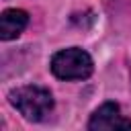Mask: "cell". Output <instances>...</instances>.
<instances>
[{"mask_svg":"<svg viewBox=\"0 0 131 131\" xmlns=\"http://www.w3.org/2000/svg\"><path fill=\"white\" fill-rule=\"evenodd\" d=\"M92 57L80 47H68L51 57V72L59 80H84L92 74Z\"/></svg>","mask_w":131,"mask_h":131,"instance_id":"cell-2","label":"cell"},{"mask_svg":"<svg viewBox=\"0 0 131 131\" xmlns=\"http://www.w3.org/2000/svg\"><path fill=\"white\" fill-rule=\"evenodd\" d=\"M10 104L27 119V121H43L53 108V96L47 88L41 86H20L14 88L10 94Z\"/></svg>","mask_w":131,"mask_h":131,"instance_id":"cell-1","label":"cell"},{"mask_svg":"<svg viewBox=\"0 0 131 131\" xmlns=\"http://www.w3.org/2000/svg\"><path fill=\"white\" fill-rule=\"evenodd\" d=\"M29 23V14L20 8H8L0 16V37L4 41H10L18 37Z\"/></svg>","mask_w":131,"mask_h":131,"instance_id":"cell-4","label":"cell"},{"mask_svg":"<svg viewBox=\"0 0 131 131\" xmlns=\"http://www.w3.org/2000/svg\"><path fill=\"white\" fill-rule=\"evenodd\" d=\"M88 129L92 131H115V129H131V119L121 113L117 102H104L94 111L88 121Z\"/></svg>","mask_w":131,"mask_h":131,"instance_id":"cell-3","label":"cell"}]
</instances>
